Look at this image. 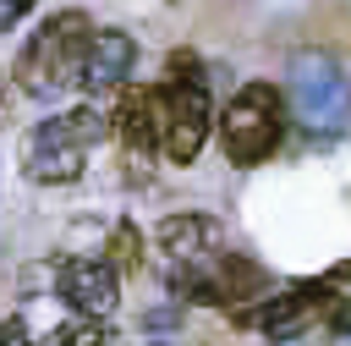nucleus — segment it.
<instances>
[{
	"mask_svg": "<svg viewBox=\"0 0 351 346\" xmlns=\"http://www.w3.org/2000/svg\"><path fill=\"white\" fill-rule=\"evenodd\" d=\"M115 132V104H104V93H88V104L77 110H60L49 121H38L27 137H22V176L38 181V187H60V181H77L93 143Z\"/></svg>",
	"mask_w": 351,
	"mask_h": 346,
	"instance_id": "nucleus-1",
	"label": "nucleus"
},
{
	"mask_svg": "<svg viewBox=\"0 0 351 346\" xmlns=\"http://www.w3.org/2000/svg\"><path fill=\"white\" fill-rule=\"evenodd\" d=\"M154 99H159V154L170 165H192L208 143V126H214L203 60L192 49H170L165 82H154Z\"/></svg>",
	"mask_w": 351,
	"mask_h": 346,
	"instance_id": "nucleus-2",
	"label": "nucleus"
},
{
	"mask_svg": "<svg viewBox=\"0 0 351 346\" xmlns=\"http://www.w3.org/2000/svg\"><path fill=\"white\" fill-rule=\"evenodd\" d=\"M88 33H93V16L88 11H55L49 22H38V33L16 49V66H11L16 88L33 93V99H49V93L77 88Z\"/></svg>",
	"mask_w": 351,
	"mask_h": 346,
	"instance_id": "nucleus-3",
	"label": "nucleus"
},
{
	"mask_svg": "<svg viewBox=\"0 0 351 346\" xmlns=\"http://www.w3.org/2000/svg\"><path fill=\"white\" fill-rule=\"evenodd\" d=\"M285 137V93L274 82H241L236 99L225 104L219 115V143H225V159L252 170L263 165Z\"/></svg>",
	"mask_w": 351,
	"mask_h": 346,
	"instance_id": "nucleus-4",
	"label": "nucleus"
},
{
	"mask_svg": "<svg viewBox=\"0 0 351 346\" xmlns=\"http://www.w3.org/2000/svg\"><path fill=\"white\" fill-rule=\"evenodd\" d=\"M170 291H176L181 302L236 308V302L263 297V291H269V275H263L252 258L214 247V253H197V258H176V269H170Z\"/></svg>",
	"mask_w": 351,
	"mask_h": 346,
	"instance_id": "nucleus-5",
	"label": "nucleus"
},
{
	"mask_svg": "<svg viewBox=\"0 0 351 346\" xmlns=\"http://www.w3.org/2000/svg\"><path fill=\"white\" fill-rule=\"evenodd\" d=\"M55 291L71 313L82 319H104L115 302H121V269L110 258H66L55 269Z\"/></svg>",
	"mask_w": 351,
	"mask_h": 346,
	"instance_id": "nucleus-6",
	"label": "nucleus"
},
{
	"mask_svg": "<svg viewBox=\"0 0 351 346\" xmlns=\"http://www.w3.org/2000/svg\"><path fill=\"white\" fill-rule=\"evenodd\" d=\"M137 66V38L121 33V27H93L88 33V49H82V71H77V88L88 93H121L126 77Z\"/></svg>",
	"mask_w": 351,
	"mask_h": 346,
	"instance_id": "nucleus-7",
	"label": "nucleus"
},
{
	"mask_svg": "<svg viewBox=\"0 0 351 346\" xmlns=\"http://www.w3.org/2000/svg\"><path fill=\"white\" fill-rule=\"evenodd\" d=\"M115 132H121L126 154H137V159L159 154V99H154V88H121V99H115Z\"/></svg>",
	"mask_w": 351,
	"mask_h": 346,
	"instance_id": "nucleus-8",
	"label": "nucleus"
},
{
	"mask_svg": "<svg viewBox=\"0 0 351 346\" xmlns=\"http://www.w3.org/2000/svg\"><path fill=\"white\" fill-rule=\"evenodd\" d=\"M154 242H159V253H170V258H197V253L225 247V225H219L214 214H170V220L154 225Z\"/></svg>",
	"mask_w": 351,
	"mask_h": 346,
	"instance_id": "nucleus-9",
	"label": "nucleus"
},
{
	"mask_svg": "<svg viewBox=\"0 0 351 346\" xmlns=\"http://www.w3.org/2000/svg\"><path fill=\"white\" fill-rule=\"evenodd\" d=\"M137 258H143V236H137L132 225H115V264H121V269H132Z\"/></svg>",
	"mask_w": 351,
	"mask_h": 346,
	"instance_id": "nucleus-10",
	"label": "nucleus"
},
{
	"mask_svg": "<svg viewBox=\"0 0 351 346\" xmlns=\"http://www.w3.org/2000/svg\"><path fill=\"white\" fill-rule=\"evenodd\" d=\"M33 5H38V0H0V33H11V27L33 11Z\"/></svg>",
	"mask_w": 351,
	"mask_h": 346,
	"instance_id": "nucleus-11",
	"label": "nucleus"
}]
</instances>
